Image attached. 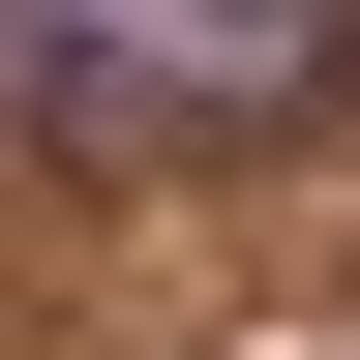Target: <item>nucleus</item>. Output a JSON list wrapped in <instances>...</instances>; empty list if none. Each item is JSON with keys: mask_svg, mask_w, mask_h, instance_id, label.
<instances>
[{"mask_svg": "<svg viewBox=\"0 0 360 360\" xmlns=\"http://www.w3.org/2000/svg\"><path fill=\"white\" fill-rule=\"evenodd\" d=\"M0 90L60 150H300L360 90V0H0Z\"/></svg>", "mask_w": 360, "mask_h": 360, "instance_id": "f257e3e1", "label": "nucleus"}]
</instances>
